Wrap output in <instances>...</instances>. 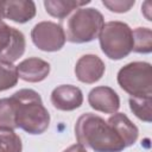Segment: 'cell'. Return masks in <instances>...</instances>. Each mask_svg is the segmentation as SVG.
Masks as SVG:
<instances>
[{"instance_id": "6da1fadb", "label": "cell", "mask_w": 152, "mask_h": 152, "mask_svg": "<svg viewBox=\"0 0 152 152\" xmlns=\"http://www.w3.org/2000/svg\"><path fill=\"white\" fill-rule=\"evenodd\" d=\"M75 134L82 146H87L95 152H120L126 148L114 127L91 113H86L78 118Z\"/></svg>"}, {"instance_id": "7a4b0ae2", "label": "cell", "mask_w": 152, "mask_h": 152, "mask_svg": "<svg viewBox=\"0 0 152 152\" xmlns=\"http://www.w3.org/2000/svg\"><path fill=\"white\" fill-rule=\"evenodd\" d=\"M17 128L30 134L45 132L50 124V115L44 107L39 94L32 89H20L11 97Z\"/></svg>"}, {"instance_id": "3957f363", "label": "cell", "mask_w": 152, "mask_h": 152, "mask_svg": "<svg viewBox=\"0 0 152 152\" xmlns=\"http://www.w3.org/2000/svg\"><path fill=\"white\" fill-rule=\"evenodd\" d=\"M104 25L103 15L95 8H77L66 20L65 39L71 43L94 40Z\"/></svg>"}, {"instance_id": "277c9868", "label": "cell", "mask_w": 152, "mask_h": 152, "mask_svg": "<svg viewBox=\"0 0 152 152\" xmlns=\"http://www.w3.org/2000/svg\"><path fill=\"white\" fill-rule=\"evenodd\" d=\"M99 38L102 51L110 59H121L133 50V33L131 27L125 23H106Z\"/></svg>"}, {"instance_id": "5b68a950", "label": "cell", "mask_w": 152, "mask_h": 152, "mask_svg": "<svg viewBox=\"0 0 152 152\" xmlns=\"http://www.w3.org/2000/svg\"><path fill=\"white\" fill-rule=\"evenodd\" d=\"M120 87L132 97H152V68L146 62H133L120 69Z\"/></svg>"}, {"instance_id": "8992f818", "label": "cell", "mask_w": 152, "mask_h": 152, "mask_svg": "<svg viewBox=\"0 0 152 152\" xmlns=\"http://www.w3.org/2000/svg\"><path fill=\"white\" fill-rule=\"evenodd\" d=\"M24 34L0 19V63L12 64L25 51Z\"/></svg>"}, {"instance_id": "52a82bcc", "label": "cell", "mask_w": 152, "mask_h": 152, "mask_svg": "<svg viewBox=\"0 0 152 152\" xmlns=\"http://www.w3.org/2000/svg\"><path fill=\"white\" fill-rule=\"evenodd\" d=\"M31 37L34 45L43 51H58L65 43L64 30L52 21H42L34 25Z\"/></svg>"}, {"instance_id": "ba28073f", "label": "cell", "mask_w": 152, "mask_h": 152, "mask_svg": "<svg viewBox=\"0 0 152 152\" xmlns=\"http://www.w3.org/2000/svg\"><path fill=\"white\" fill-rule=\"evenodd\" d=\"M2 18L15 23H26L36 15V5L30 0H7L0 1Z\"/></svg>"}, {"instance_id": "9c48e42d", "label": "cell", "mask_w": 152, "mask_h": 152, "mask_svg": "<svg viewBox=\"0 0 152 152\" xmlns=\"http://www.w3.org/2000/svg\"><path fill=\"white\" fill-rule=\"evenodd\" d=\"M83 102V95L80 88L70 84H63L53 89L51 103L59 110H74Z\"/></svg>"}, {"instance_id": "30bf717a", "label": "cell", "mask_w": 152, "mask_h": 152, "mask_svg": "<svg viewBox=\"0 0 152 152\" xmlns=\"http://www.w3.org/2000/svg\"><path fill=\"white\" fill-rule=\"evenodd\" d=\"M88 102L91 108L107 114L116 113L120 107L118 94L109 87H96L88 95Z\"/></svg>"}, {"instance_id": "8fae6325", "label": "cell", "mask_w": 152, "mask_h": 152, "mask_svg": "<svg viewBox=\"0 0 152 152\" xmlns=\"http://www.w3.org/2000/svg\"><path fill=\"white\" fill-rule=\"evenodd\" d=\"M104 72V64L100 57L95 55L82 56L75 66L76 77L83 83L97 82Z\"/></svg>"}, {"instance_id": "7c38bea8", "label": "cell", "mask_w": 152, "mask_h": 152, "mask_svg": "<svg viewBox=\"0 0 152 152\" xmlns=\"http://www.w3.org/2000/svg\"><path fill=\"white\" fill-rule=\"evenodd\" d=\"M18 77L26 82H40L50 72V64L40 58L31 57L17 65Z\"/></svg>"}, {"instance_id": "4fadbf2b", "label": "cell", "mask_w": 152, "mask_h": 152, "mask_svg": "<svg viewBox=\"0 0 152 152\" xmlns=\"http://www.w3.org/2000/svg\"><path fill=\"white\" fill-rule=\"evenodd\" d=\"M108 124H110L114 129L118 132V134L120 135V138L122 139L124 144L126 147L133 145L137 139H138V128L135 125L132 124V121L122 113H115L114 115H112L108 121Z\"/></svg>"}, {"instance_id": "5bb4252c", "label": "cell", "mask_w": 152, "mask_h": 152, "mask_svg": "<svg viewBox=\"0 0 152 152\" xmlns=\"http://www.w3.org/2000/svg\"><path fill=\"white\" fill-rule=\"evenodd\" d=\"M89 0H83V1H77V0H48L44 1V6L46 8V12L58 19L65 18L70 12L74 10H77L81 6H84L89 4Z\"/></svg>"}, {"instance_id": "9a60e30c", "label": "cell", "mask_w": 152, "mask_h": 152, "mask_svg": "<svg viewBox=\"0 0 152 152\" xmlns=\"http://www.w3.org/2000/svg\"><path fill=\"white\" fill-rule=\"evenodd\" d=\"M133 33V51L148 53L152 50V31L147 27H138Z\"/></svg>"}, {"instance_id": "2e32d148", "label": "cell", "mask_w": 152, "mask_h": 152, "mask_svg": "<svg viewBox=\"0 0 152 152\" xmlns=\"http://www.w3.org/2000/svg\"><path fill=\"white\" fill-rule=\"evenodd\" d=\"M23 145L13 129L0 127V152H21Z\"/></svg>"}, {"instance_id": "e0dca14e", "label": "cell", "mask_w": 152, "mask_h": 152, "mask_svg": "<svg viewBox=\"0 0 152 152\" xmlns=\"http://www.w3.org/2000/svg\"><path fill=\"white\" fill-rule=\"evenodd\" d=\"M152 97H131L129 107L131 110L142 121L150 122L152 118Z\"/></svg>"}, {"instance_id": "ac0fdd59", "label": "cell", "mask_w": 152, "mask_h": 152, "mask_svg": "<svg viewBox=\"0 0 152 152\" xmlns=\"http://www.w3.org/2000/svg\"><path fill=\"white\" fill-rule=\"evenodd\" d=\"M0 127L10 129L17 128L14 109L11 99H0Z\"/></svg>"}, {"instance_id": "d6986e66", "label": "cell", "mask_w": 152, "mask_h": 152, "mask_svg": "<svg viewBox=\"0 0 152 152\" xmlns=\"http://www.w3.org/2000/svg\"><path fill=\"white\" fill-rule=\"evenodd\" d=\"M18 82L17 66L0 63V91L14 87Z\"/></svg>"}, {"instance_id": "ffe728a7", "label": "cell", "mask_w": 152, "mask_h": 152, "mask_svg": "<svg viewBox=\"0 0 152 152\" xmlns=\"http://www.w3.org/2000/svg\"><path fill=\"white\" fill-rule=\"evenodd\" d=\"M102 4L113 12L124 13V12H127L132 6H134L135 1L134 0H129V1H126V0H114V1L113 0H103Z\"/></svg>"}, {"instance_id": "44dd1931", "label": "cell", "mask_w": 152, "mask_h": 152, "mask_svg": "<svg viewBox=\"0 0 152 152\" xmlns=\"http://www.w3.org/2000/svg\"><path fill=\"white\" fill-rule=\"evenodd\" d=\"M63 152H87V150H86L84 146H82L81 144H76V145H72V146H70L69 148L64 150Z\"/></svg>"}, {"instance_id": "7402d4cb", "label": "cell", "mask_w": 152, "mask_h": 152, "mask_svg": "<svg viewBox=\"0 0 152 152\" xmlns=\"http://www.w3.org/2000/svg\"><path fill=\"white\" fill-rule=\"evenodd\" d=\"M1 18H2V17H1V12H0V19H1Z\"/></svg>"}]
</instances>
